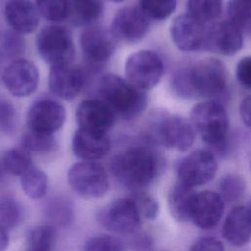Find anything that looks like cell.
I'll use <instances>...</instances> for the list:
<instances>
[{
	"mask_svg": "<svg viewBox=\"0 0 251 251\" xmlns=\"http://www.w3.org/2000/svg\"><path fill=\"white\" fill-rule=\"evenodd\" d=\"M2 79L5 87L12 95L25 97L36 90L39 73L36 66L30 61L18 59L6 67Z\"/></svg>",
	"mask_w": 251,
	"mask_h": 251,
	"instance_id": "5bb4252c",
	"label": "cell"
},
{
	"mask_svg": "<svg viewBox=\"0 0 251 251\" xmlns=\"http://www.w3.org/2000/svg\"><path fill=\"white\" fill-rule=\"evenodd\" d=\"M22 146L29 153L47 154L56 149L57 142L53 135L37 133L28 129L23 136Z\"/></svg>",
	"mask_w": 251,
	"mask_h": 251,
	"instance_id": "4dcf8cb0",
	"label": "cell"
},
{
	"mask_svg": "<svg viewBox=\"0 0 251 251\" xmlns=\"http://www.w3.org/2000/svg\"><path fill=\"white\" fill-rule=\"evenodd\" d=\"M8 174L22 176L32 166L30 153L23 146L7 150L1 158Z\"/></svg>",
	"mask_w": 251,
	"mask_h": 251,
	"instance_id": "484cf974",
	"label": "cell"
},
{
	"mask_svg": "<svg viewBox=\"0 0 251 251\" xmlns=\"http://www.w3.org/2000/svg\"><path fill=\"white\" fill-rule=\"evenodd\" d=\"M68 181L73 190L85 198L102 197L109 187L106 170L95 161L74 164L68 172Z\"/></svg>",
	"mask_w": 251,
	"mask_h": 251,
	"instance_id": "52a82bcc",
	"label": "cell"
},
{
	"mask_svg": "<svg viewBox=\"0 0 251 251\" xmlns=\"http://www.w3.org/2000/svg\"><path fill=\"white\" fill-rule=\"evenodd\" d=\"M172 90L179 97L219 101L227 91V73L218 59L207 58L177 69L171 77Z\"/></svg>",
	"mask_w": 251,
	"mask_h": 251,
	"instance_id": "6da1fadb",
	"label": "cell"
},
{
	"mask_svg": "<svg viewBox=\"0 0 251 251\" xmlns=\"http://www.w3.org/2000/svg\"><path fill=\"white\" fill-rule=\"evenodd\" d=\"M177 0H140L139 8L148 19L162 21L170 17Z\"/></svg>",
	"mask_w": 251,
	"mask_h": 251,
	"instance_id": "d6a6232c",
	"label": "cell"
},
{
	"mask_svg": "<svg viewBox=\"0 0 251 251\" xmlns=\"http://www.w3.org/2000/svg\"><path fill=\"white\" fill-rule=\"evenodd\" d=\"M222 1L223 0H187V13L203 24L209 23L220 16Z\"/></svg>",
	"mask_w": 251,
	"mask_h": 251,
	"instance_id": "f1b7e54d",
	"label": "cell"
},
{
	"mask_svg": "<svg viewBox=\"0 0 251 251\" xmlns=\"http://www.w3.org/2000/svg\"><path fill=\"white\" fill-rule=\"evenodd\" d=\"M163 168L162 157L151 147L131 146L116 155L111 162V171L125 187L135 191L150 185Z\"/></svg>",
	"mask_w": 251,
	"mask_h": 251,
	"instance_id": "7a4b0ae2",
	"label": "cell"
},
{
	"mask_svg": "<svg viewBox=\"0 0 251 251\" xmlns=\"http://www.w3.org/2000/svg\"><path fill=\"white\" fill-rule=\"evenodd\" d=\"M149 30V20L136 7H125L119 10L111 24V33L115 39L126 43L140 41Z\"/></svg>",
	"mask_w": 251,
	"mask_h": 251,
	"instance_id": "8fae6325",
	"label": "cell"
},
{
	"mask_svg": "<svg viewBox=\"0 0 251 251\" xmlns=\"http://www.w3.org/2000/svg\"><path fill=\"white\" fill-rule=\"evenodd\" d=\"M130 197L134 201L141 218L154 220L157 217L159 213V205L152 195L143 191H135Z\"/></svg>",
	"mask_w": 251,
	"mask_h": 251,
	"instance_id": "d590c367",
	"label": "cell"
},
{
	"mask_svg": "<svg viewBox=\"0 0 251 251\" xmlns=\"http://www.w3.org/2000/svg\"><path fill=\"white\" fill-rule=\"evenodd\" d=\"M103 10V0H69L68 16L77 25H87L97 20Z\"/></svg>",
	"mask_w": 251,
	"mask_h": 251,
	"instance_id": "cb8c5ba5",
	"label": "cell"
},
{
	"mask_svg": "<svg viewBox=\"0 0 251 251\" xmlns=\"http://www.w3.org/2000/svg\"><path fill=\"white\" fill-rule=\"evenodd\" d=\"M83 251H124V246L117 237L100 234L88 238L84 243Z\"/></svg>",
	"mask_w": 251,
	"mask_h": 251,
	"instance_id": "e575fe53",
	"label": "cell"
},
{
	"mask_svg": "<svg viewBox=\"0 0 251 251\" xmlns=\"http://www.w3.org/2000/svg\"><path fill=\"white\" fill-rule=\"evenodd\" d=\"M16 33H7L3 38V50L9 56L17 55L24 49V41L22 37Z\"/></svg>",
	"mask_w": 251,
	"mask_h": 251,
	"instance_id": "60d3db41",
	"label": "cell"
},
{
	"mask_svg": "<svg viewBox=\"0 0 251 251\" xmlns=\"http://www.w3.org/2000/svg\"><path fill=\"white\" fill-rule=\"evenodd\" d=\"M7 171L5 170L4 168V165L2 163V160L0 159V183L4 181V179L6 178V176H7Z\"/></svg>",
	"mask_w": 251,
	"mask_h": 251,
	"instance_id": "ee69618b",
	"label": "cell"
},
{
	"mask_svg": "<svg viewBox=\"0 0 251 251\" xmlns=\"http://www.w3.org/2000/svg\"><path fill=\"white\" fill-rule=\"evenodd\" d=\"M112 2H115V3H121V2H124L125 0H110Z\"/></svg>",
	"mask_w": 251,
	"mask_h": 251,
	"instance_id": "bcb514c9",
	"label": "cell"
},
{
	"mask_svg": "<svg viewBox=\"0 0 251 251\" xmlns=\"http://www.w3.org/2000/svg\"><path fill=\"white\" fill-rule=\"evenodd\" d=\"M239 115L244 125L251 128V95H247L241 100Z\"/></svg>",
	"mask_w": 251,
	"mask_h": 251,
	"instance_id": "b9f144b4",
	"label": "cell"
},
{
	"mask_svg": "<svg viewBox=\"0 0 251 251\" xmlns=\"http://www.w3.org/2000/svg\"><path fill=\"white\" fill-rule=\"evenodd\" d=\"M243 46V33L227 20L216 23L207 28L204 49L210 52L230 56Z\"/></svg>",
	"mask_w": 251,
	"mask_h": 251,
	"instance_id": "e0dca14e",
	"label": "cell"
},
{
	"mask_svg": "<svg viewBox=\"0 0 251 251\" xmlns=\"http://www.w3.org/2000/svg\"><path fill=\"white\" fill-rule=\"evenodd\" d=\"M80 48L84 57L92 64H102L110 59L115 50V37L111 31L92 26L80 34Z\"/></svg>",
	"mask_w": 251,
	"mask_h": 251,
	"instance_id": "d6986e66",
	"label": "cell"
},
{
	"mask_svg": "<svg viewBox=\"0 0 251 251\" xmlns=\"http://www.w3.org/2000/svg\"><path fill=\"white\" fill-rule=\"evenodd\" d=\"M202 22L191 15L181 14L171 24L170 33L175 45L183 52L204 49L207 28Z\"/></svg>",
	"mask_w": 251,
	"mask_h": 251,
	"instance_id": "4fadbf2b",
	"label": "cell"
},
{
	"mask_svg": "<svg viewBox=\"0 0 251 251\" xmlns=\"http://www.w3.org/2000/svg\"><path fill=\"white\" fill-rule=\"evenodd\" d=\"M218 170L214 154L206 149H197L181 158L176 167L178 181L191 187L211 181Z\"/></svg>",
	"mask_w": 251,
	"mask_h": 251,
	"instance_id": "9c48e42d",
	"label": "cell"
},
{
	"mask_svg": "<svg viewBox=\"0 0 251 251\" xmlns=\"http://www.w3.org/2000/svg\"><path fill=\"white\" fill-rule=\"evenodd\" d=\"M36 47L46 63L54 66L71 64L75 51L70 32L60 25H48L40 30Z\"/></svg>",
	"mask_w": 251,
	"mask_h": 251,
	"instance_id": "8992f818",
	"label": "cell"
},
{
	"mask_svg": "<svg viewBox=\"0 0 251 251\" xmlns=\"http://www.w3.org/2000/svg\"><path fill=\"white\" fill-rule=\"evenodd\" d=\"M164 75V63L161 57L149 50L131 54L126 63V80L141 90L155 87Z\"/></svg>",
	"mask_w": 251,
	"mask_h": 251,
	"instance_id": "ba28073f",
	"label": "cell"
},
{
	"mask_svg": "<svg viewBox=\"0 0 251 251\" xmlns=\"http://www.w3.org/2000/svg\"><path fill=\"white\" fill-rule=\"evenodd\" d=\"M235 75L243 87L251 90V56H245L239 60L236 65Z\"/></svg>",
	"mask_w": 251,
	"mask_h": 251,
	"instance_id": "f35d334b",
	"label": "cell"
},
{
	"mask_svg": "<svg viewBox=\"0 0 251 251\" xmlns=\"http://www.w3.org/2000/svg\"><path fill=\"white\" fill-rule=\"evenodd\" d=\"M189 251H225L223 243L215 237H201L190 247Z\"/></svg>",
	"mask_w": 251,
	"mask_h": 251,
	"instance_id": "ab89813d",
	"label": "cell"
},
{
	"mask_svg": "<svg viewBox=\"0 0 251 251\" xmlns=\"http://www.w3.org/2000/svg\"><path fill=\"white\" fill-rule=\"evenodd\" d=\"M9 244V236L7 230L0 226V251H5Z\"/></svg>",
	"mask_w": 251,
	"mask_h": 251,
	"instance_id": "7bdbcfd3",
	"label": "cell"
},
{
	"mask_svg": "<svg viewBox=\"0 0 251 251\" xmlns=\"http://www.w3.org/2000/svg\"><path fill=\"white\" fill-rule=\"evenodd\" d=\"M190 122L201 139L218 151L226 149L229 120L225 107L215 100L196 104L190 113Z\"/></svg>",
	"mask_w": 251,
	"mask_h": 251,
	"instance_id": "5b68a950",
	"label": "cell"
},
{
	"mask_svg": "<svg viewBox=\"0 0 251 251\" xmlns=\"http://www.w3.org/2000/svg\"><path fill=\"white\" fill-rule=\"evenodd\" d=\"M227 21L241 32L251 31V5L243 0H229L226 7Z\"/></svg>",
	"mask_w": 251,
	"mask_h": 251,
	"instance_id": "83f0119b",
	"label": "cell"
},
{
	"mask_svg": "<svg viewBox=\"0 0 251 251\" xmlns=\"http://www.w3.org/2000/svg\"><path fill=\"white\" fill-rule=\"evenodd\" d=\"M98 92L115 114L131 120L141 114L147 106V95L121 76L108 74L101 77Z\"/></svg>",
	"mask_w": 251,
	"mask_h": 251,
	"instance_id": "277c9868",
	"label": "cell"
},
{
	"mask_svg": "<svg viewBox=\"0 0 251 251\" xmlns=\"http://www.w3.org/2000/svg\"><path fill=\"white\" fill-rule=\"evenodd\" d=\"M17 124V115L14 106L5 100H0V131L12 132Z\"/></svg>",
	"mask_w": 251,
	"mask_h": 251,
	"instance_id": "74e56055",
	"label": "cell"
},
{
	"mask_svg": "<svg viewBox=\"0 0 251 251\" xmlns=\"http://www.w3.org/2000/svg\"><path fill=\"white\" fill-rule=\"evenodd\" d=\"M244 179L237 174L228 173L219 182V194L227 203L237 202L245 192Z\"/></svg>",
	"mask_w": 251,
	"mask_h": 251,
	"instance_id": "f546056e",
	"label": "cell"
},
{
	"mask_svg": "<svg viewBox=\"0 0 251 251\" xmlns=\"http://www.w3.org/2000/svg\"><path fill=\"white\" fill-rule=\"evenodd\" d=\"M22 218L20 204L11 195L0 196V226L7 231L15 228Z\"/></svg>",
	"mask_w": 251,
	"mask_h": 251,
	"instance_id": "1f68e13d",
	"label": "cell"
},
{
	"mask_svg": "<svg viewBox=\"0 0 251 251\" xmlns=\"http://www.w3.org/2000/svg\"><path fill=\"white\" fill-rule=\"evenodd\" d=\"M66 110L59 102L51 99L36 101L28 110V129L37 133L53 135L64 125Z\"/></svg>",
	"mask_w": 251,
	"mask_h": 251,
	"instance_id": "7c38bea8",
	"label": "cell"
},
{
	"mask_svg": "<svg viewBox=\"0 0 251 251\" xmlns=\"http://www.w3.org/2000/svg\"><path fill=\"white\" fill-rule=\"evenodd\" d=\"M21 185L27 196L32 199H39L47 191L48 177L42 170L32 165L21 176Z\"/></svg>",
	"mask_w": 251,
	"mask_h": 251,
	"instance_id": "d4e9b609",
	"label": "cell"
},
{
	"mask_svg": "<svg viewBox=\"0 0 251 251\" xmlns=\"http://www.w3.org/2000/svg\"><path fill=\"white\" fill-rule=\"evenodd\" d=\"M111 141L107 134L79 128L75 132L72 149L75 156L84 161H96L108 154Z\"/></svg>",
	"mask_w": 251,
	"mask_h": 251,
	"instance_id": "ffe728a7",
	"label": "cell"
},
{
	"mask_svg": "<svg viewBox=\"0 0 251 251\" xmlns=\"http://www.w3.org/2000/svg\"><path fill=\"white\" fill-rule=\"evenodd\" d=\"M57 240L54 226L43 225L34 227L28 236L27 251H53Z\"/></svg>",
	"mask_w": 251,
	"mask_h": 251,
	"instance_id": "4316f807",
	"label": "cell"
},
{
	"mask_svg": "<svg viewBox=\"0 0 251 251\" xmlns=\"http://www.w3.org/2000/svg\"><path fill=\"white\" fill-rule=\"evenodd\" d=\"M99 223L109 231L129 234L140 226L141 216L131 197L118 198L98 212Z\"/></svg>",
	"mask_w": 251,
	"mask_h": 251,
	"instance_id": "30bf717a",
	"label": "cell"
},
{
	"mask_svg": "<svg viewBox=\"0 0 251 251\" xmlns=\"http://www.w3.org/2000/svg\"><path fill=\"white\" fill-rule=\"evenodd\" d=\"M225 201L222 196L211 190L196 192L190 209V219L201 229L209 230L217 226L222 219Z\"/></svg>",
	"mask_w": 251,
	"mask_h": 251,
	"instance_id": "9a60e30c",
	"label": "cell"
},
{
	"mask_svg": "<svg viewBox=\"0 0 251 251\" xmlns=\"http://www.w3.org/2000/svg\"><path fill=\"white\" fill-rule=\"evenodd\" d=\"M145 134L147 139L153 143L184 152L192 146L195 130L185 118L164 111H156L148 117Z\"/></svg>",
	"mask_w": 251,
	"mask_h": 251,
	"instance_id": "3957f363",
	"label": "cell"
},
{
	"mask_svg": "<svg viewBox=\"0 0 251 251\" xmlns=\"http://www.w3.org/2000/svg\"><path fill=\"white\" fill-rule=\"evenodd\" d=\"M243 1H245V2H247L248 4H250V5H251V0H243Z\"/></svg>",
	"mask_w": 251,
	"mask_h": 251,
	"instance_id": "7dc6e473",
	"label": "cell"
},
{
	"mask_svg": "<svg viewBox=\"0 0 251 251\" xmlns=\"http://www.w3.org/2000/svg\"><path fill=\"white\" fill-rule=\"evenodd\" d=\"M246 208H247V211H248V215H249V218H250V221H251V201H250L249 205H248Z\"/></svg>",
	"mask_w": 251,
	"mask_h": 251,
	"instance_id": "f6af8a7d",
	"label": "cell"
},
{
	"mask_svg": "<svg viewBox=\"0 0 251 251\" xmlns=\"http://www.w3.org/2000/svg\"><path fill=\"white\" fill-rule=\"evenodd\" d=\"M39 12L30 0H9L5 17L10 26L18 33H30L39 24Z\"/></svg>",
	"mask_w": 251,
	"mask_h": 251,
	"instance_id": "44dd1931",
	"label": "cell"
},
{
	"mask_svg": "<svg viewBox=\"0 0 251 251\" xmlns=\"http://www.w3.org/2000/svg\"><path fill=\"white\" fill-rule=\"evenodd\" d=\"M195 193L194 187L178 180L172 186L168 194V207L175 220L186 222L190 219V209Z\"/></svg>",
	"mask_w": 251,
	"mask_h": 251,
	"instance_id": "603a6c76",
	"label": "cell"
},
{
	"mask_svg": "<svg viewBox=\"0 0 251 251\" xmlns=\"http://www.w3.org/2000/svg\"><path fill=\"white\" fill-rule=\"evenodd\" d=\"M39 14L53 22L64 20L69 14V0H36Z\"/></svg>",
	"mask_w": 251,
	"mask_h": 251,
	"instance_id": "836d02e7",
	"label": "cell"
},
{
	"mask_svg": "<svg viewBox=\"0 0 251 251\" xmlns=\"http://www.w3.org/2000/svg\"><path fill=\"white\" fill-rule=\"evenodd\" d=\"M47 212L52 221L58 225L66 226L72 221V209L65 200L56 199L52 201L49 204Z\"/></svg>",
	"mask_w": 251,
	"mask_h": 251,
	"instance_id": "8d00e7d4",
	"label": "cell"
},
{
	"mask_svg": "<svg viewBox=\"0 0 251 251\" xmlns=\"http://www.w3.org/2000/svg\"><path fill=\"white\" fill-rule=\"evenodd\" d=\"M225 240L232 246H244L251 238V221L246 207L237 206L229 211L222 226Z\"/></svg>",
	"mask_w": 251,
	"mask_h": 251,
	"instance_id": "7402d4cb",
	"label": "cell"
},
{
	"mask_svg": "<svg viewBox=\"0 0 251 251\" xmlns=\"http://www.w3.org/2000/svg\"><path fill=\"white\" fill-rule=\"evenodd\" d=\"M85 75L77 66L72 64L51 67L48 84L51 92L64 100H72L82 90Z\"/></svg>",
	"mask_w": 251,
	"mask_h": 251,
	"instance_id": "2e32d148",
	"label": "cell"
},
{
	"mask_svg": "<svg viewBox=\"0 0 251 251\" xmlns=\"http://www.w3.org/2000/svg\"><path fill=\"white\" fill-rule=\"evenodd\" d=\"M76 121L79 128L107 134L114 126L115 113L103 100L88 99L79 104Z\"/></svg>",
	"mask_w": 251,
	"mask_h": 251,
	"instance_id": "ac0fdd59",
	"label": "cell"
}]
</instances>
